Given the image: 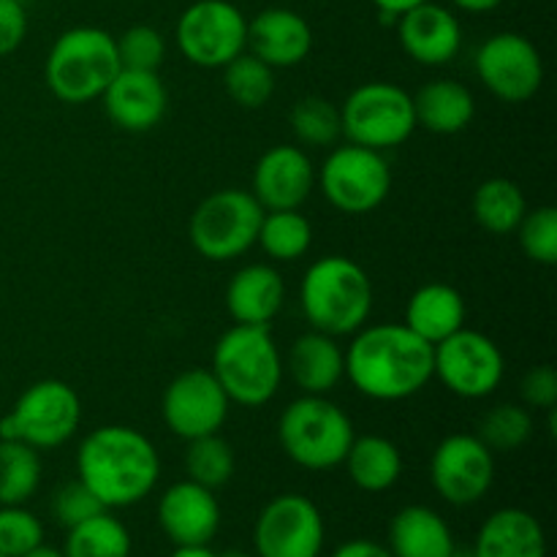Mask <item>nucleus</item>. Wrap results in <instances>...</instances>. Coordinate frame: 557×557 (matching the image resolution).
Here are the masks:
<instances>
[{"instance_id": "obj_45", "label": "nucleus", "mask_w": 557, "mask_h": 557, "mask_svg": "<svg viewBox=\"0 0 557 557\" xmlns=\"http://www.w3.org/2000/svg\"><path fill=\"white\" fill-rule=\"evenodd\" d=\"M460 11H468V14H487V11L498 9L504 0H451Z\"/></svg>"}, {"instance_id": "obj_47", "label": "nucleus", "mask_w": 557, "mask_h": 557, "mask_svg": "<svg viewBox=\"0 0 557 557\" xmlns=\"http://www.w3.org/2000/svg\"><path fill=\"white\" fill-rule=\"evenodd\" d=\"M22 557H63V553H58L54 547H47V544H41V547H36L33 553H27Z\"/></svg>"}, {"instance_id": "obj_10", "label": "nucleus", "mask_w": 557, "mask_h": 557, "mask_svg": "<svg viewBox=\"0 0 557 557\" xmlns=\"http://www.w3.org/2000/svg\"><path fill=\"white\" fill-rule=\"evenodd\" d=\"M324 199L346 215H368L379 210L392 190V172L384 152L359 145L332 147L315 172Z\"/></svg>"}, {"instance_id": "obj_3", "label": "nucleus", "mask_w": 557, "mask_h": 557, "mask_svg": "<svg viewBox=\"0 0 557 557\" xmlns=\"http://www.w3.org/2000/svg\"><path fill=\"white\" fill-rule=\"evenodd\" d=\"M299 308L310 330L348 337L362 330L373 313V283L348 256H321L305 270Z\"/></svg>"}, {"instance_id": "obj_41", "label": "nucleus", "mask_w": 557, "mask_h": 557, "mask_svg": "<svg viewBox=\"0 0 557 557\" xmlns=\"http://www.w3.org/2000/svg\"><path fill=\"white\" fill-rule=\"evenodd\" d=\"M520 395L525 408H536V411H549L557 406V373L549 364H539L522 375Z\"/></svg>"}, {"instance_id": "obj_40", "label": "nucleus", "mask_w": 557, "mask_h": 557, "mask_svg": "<svg viewBox=\"0 0 557 557\" xmlns=\"http://www.w3.org/2000/svg\"><path fill=\"white\" fill-rule=\"evenodd\" d=\"M101 511H107L101 506V500H98L79 479L65 482L63 487L54 490L52 495V517L65 528V531L79 525V522L90 520V517L101 515Z\"/></svg>"}, {"instance_id": "obj_32", "label": "nucleus", "mask_w": 557, "mask_h": 557, "mask_svg": "<svg viewBox=\"0 0 557 557\" xmlns=\"http://www.w3.org/2000/svg\"><path fill=\"white\" fill-rule=\"evenodd\" d=\"M41 484L38 449L22 441H0V506H22Z\"/></svg>"}, {"instance_id": "obj_23", "label": "nucleus", "mask_w": 557, "mask_h": 557, "mask_svg": "<svg viewBox=\"0 0 557 557\" xmlns=\"http://www.w3.org/2000/svg\"><path fill=\"white\" fill-rule=\"evenodd\" d=\"M283 370L302 395H330L346 379V351L337 337L310 330L292 343Z\"/></svg>"}, {"instance_id": "obj_4", "label": "nucleus", "mask_w": 557, "mask_h": 557, "mask_svg": "<svg viewBox=\"0 0 557 557\" xmlns=\"http://www.w3.org/2000/svg\"><path fill=\"white\" fill-rule=\"evenodd\" d=\"M210 370L228 400L245 408L267 406L286 375L270 326L248 324H234L218 337Z\"/></svg>"}, {"instance_id": "obj_30", "label": "nucleus", "mask_w": 557, "mask_h": 557, "mask_svg": "<svg viewBox=\"0 0 557 557\" xmlns=\"http://www.w3.org/2000/svg\"><path fill=\"white\" fill-rule=\"evenodd\" d=\"M256 245L272 261H297L313 245V226L299 210H264Z\"/></svg>"}, {"instance_id": "obj_24", "label": "nucleus", "mask_w": 557, "mask_h": 557, "mask_svg": "<svg viewBox=\"0 0 557 557\" xmlns=\"http://www.w3.org/2000/svg\"><path fill=\"white\" fill-rule=\"evenodd\" d=\"M473 557H547V536L531 511L498 509L479 528Z\"/></svg>"}, {"instance_id": "obj_18", "label": "nucleus", "mask_w": 557, "mask_h": 557, "mask_svg": "<svg viewBox=\"0 0 557 557\" xmlns=\"http://www.w3.org/2000/svg\"><path fill=\"white\" fill-rule=\"evenodd\" d=\"M397 41L419 65H446L460 54L462 25L446 5L419 3L403 11L395 22Z\"/></svg>"}, {"instance_id": "obj_21", "label": "nucleus", "mask_w": 557, "mask_h": 557, "mask_svg": "<svg viewBox=\"0 0 557 557\" xmlns=\"http://www.w3.org/2000/svg\"><path fill=\"white\" fill-rule=\"evenodd\" d=\"M310 49H313V27L294 9L272 5L248 20V52L264 60L270 69L299 65Z\"/></svg>"}, {"instance_id": "obj_44", "label": "nucleus", "mask_w": 557, "mask_h": 557, "mask_svg": "<svg viewBox=\"0 0 557 557\" xmlns=\"http://www.w3.org/2000/svg\"><path fill=\"white\" fill-rule=\"evenodd\" d=\"M370 3L379 9L381 14V22H397V16L403 14V11L413 9V5L419 3H428V0H370Z\"/></svg>"}, {"instance_id": "obj_1", "label": "nucleus", "mask_w": 557, "mask_h": 557, "mask_svg": "<svg viewBox=\"0 0 557 557\" xmlns=\"http://www.w3.org/2000/svg\"><path fill=\"white\" fill-rule=\"evenodd\" d=\"M343 351L346 379L368 400H408L433 381V346L406 324H364Z\"/></svg>"}, {"instance_id": "obj_14", "label": "nucleus", "mask_w": 557, "mask_h": 557, "mask_svg": "<svg viewBox=\"0 0 557 557\" xmlns=\"http://www.w3.org/2000/svg\"><path fill=\"white\" fill-rule=\"evenodd\" d=\"M430 482L446 504H479L495 482V451L479 435H446L430 457Z\"/></svg>"}, {"instance_id": "obj_11", "label": "nucleus", "mask_w": 557, "mask_h": 557, "mask_svg": "<svg viewBox=\"0 0 557 557\" xmlns=\"http://www.w3.org/2000/svg\"><path fill=\"white\" fill-rule=\"evenodd\" d=\"M180 54L199 69H223L248 49V16L232 0H196L174 25Z\"/></svg>"}, {"instance_id": "obj_36", "label": "nucleus", "mask_w": 557, "mask_h": 557, "mask_svg": "<svg viewBox=\"0 0 557 557\" xmlns=\"http://www.w3.org/2000/svg\"><path fill=\"white\" fill-rule=\"evenodd\" d=\"M533 435L531 408L515 406V403H500L490 408L479 424V438L493 451H515L525 446Z\"/></svg>"}, {"instance_id": "obj_33", "label": "nucleus", "mask_w": 557, "mask_h": 557, "mask_svg": "<svg viewBox=\"0 0 557 557\" xmlns=\"http://www.w3.org/2000/svg\"><path fill=\"white\" fill-rule=\"evenodd\" d=\"M223 87L226 96L243 109H261L275 96V69L250 54L245 49L243 54L223 65Z\"/></svg>"}, {"instance_id": "obj_17", "label": "nucleus", "mask_w": 557, "mask_h": 557, "mask_svg": "<svg viewBox=\"0 0 557 557\" xmlns=\"http://www.w3.org/2000/svg\"><path fill=\"white\" fill-rule=\"evenodd\" d=\"M315 188V166L297 145H275L253 169V190L264 210H299Z\"/></svg>"}, {"instance_id": "obj_42", "label": "nucleus", "mask_w": 557, "mask_h": 557, "mask_svg": "<svg viewBox=\"0 0 557 557\" xmlns=\"http://www.w3.org/2000/svg\"><path fill=\"white\" fill-rule=\"evenodd\" d=\"M27 36V9L22 0H0V58L16 52Z\"/></svg>"}, {"instance_id": "obj_43", "label": "nucleus", "mask_w": 557, "mask_h": 557, "mask_svg": "<svg viewBox=\"0 0 557 557\" xmlns=\"http://www.w3.org/2000/svg\"><path fill=\"white\" fill-rule=\"evenodd\" d=\"M332 557H392V553L381 547L379 542H370V539H351V542L341 544Z\"/></svg>"}, {"instance_id": "obj_27", "label": "nucleus", "mask_w": 557, "mask_h": 557, "mask_svg": "<svg viewBox=\"0 0 557 557\" xmlns=\"http://www.w3.org/2000/svg\"><path fill=\"white\" fill-rule=\"evenodd\" d=\"M413 114L417 128H428L430 134L441 136L460 134L476 114V98L462 82L433 79L413 96Z\"/></svg>"}, {"instance_id": "obj_39", "label": "nucleus", "mask_w": 557, "mask_h": 557, "mask_svg": "<svg viewBox=\"0 0 557 557\" xmlns=\"http://www.w3.org/2000/svg\"><path fill=\"white\" fill-rule=\"evenodd\" d=\"M44 544V525L22 506H0V553L22 557Z\"/></svg>"}, {"instance_id": "obj_48", "label": "nucleus", "mask_w": 557, "mask_h": 557, "mask_svg": "<svg viewBox=\"0 0 557 557\" xmlns=\"http://www.w3.org/2000/svg\"><path fill=\"white\" fill-rule=\"evenodd\" d=\"M218 557H250L248 553H243V549H228V553L218 555Z\"/></svg>"}, {"instance_id": "obj_38", "label": "nucleus", "mask_w": 557, "mask_h": 557, "mask_svg": "<svg viewBox=\"0 0 557 557\" xmlns=\"http://www.w3.org/2000/svg\"><path fill=\"white\" fill-rule=\"evenodd\" d=\"M117 41L120 65L131 71H158L166 60V38L152 25H131Z\"/></svg>"}, {"instance_id": "obj_2", "label": "nucleus", "mask_w": 557, "mask_h": 557, "mask_svg": "<svg viewBox=\"0 0 557 557\" xmlns=\"http://www.w3.org/2000/svg\"><path fill=\"white\" fill-rule=\"evenodd\" d=\"M76 479L101 500L103 509H128L156 490L161 457L141 430L103 424L82 438Z\"/></svg>"}, {"instance_id": "obj_25", "label": "nucleus", "mask_w": 557, "mask_h": 557, "mask_svg": "<svg viewBox=\"0 0 557 557\" xmlns=\"http://www.w3.org/2000/svg\"><path fill=\"white\" fill-rule=\"evenodd\" d=\"M466 299L449 283H424L411 294L406 305V321L403 324L428 341L430 346L446 341L457 330L466 326Z\"/></svg>"}, {"instance_id": "obj_31", "label": "nucleus", "mask_w": 557, "mask_h": 557, "mask_svg": "<svg viewBox=\"0 0 557 557\" xmlns=\"http://www.w3.org/2000/svg\"><path fill=\"white\" fill-rule=\"evenodd\" d=\"M134 542L117 517L109 511L69 528L63 557H131Z\"/></svg>"}, {"instance_id": "obj_6", "label": "nucleus", "mask_w": 557, "mask_h": 557, "mask_svg": "<svg viewBox=\"0 0 557 557\" xmlns=\"http://www.w3.org/2000/svg\"><path fill=\"white\" fill-rule=\"evenodd\" d=\"M354 438L351 417L326 395L297 397L277 419L283 451L305 471H332L343 466Z\"/></svg>"}, {"instance_id": "obj_26", "label": "nucleus", "mask_w": 557, "mask_h": 557, "mask_svg": "<svg viewBox=\"0 0 557 557\" xmlns=\"http://www.w3.org/2000/svg\"><path fill=\"white\" fill-rule=\"evenodd\" d=\"M457 549L451 528L428 506H406L392 517V557H449Z\"/></svg>"}, {"instance_id": "obj_35", "label": "nucleus", "mask_w": 557, "mask_h": 557, "mask_svg": "<svg viewBox=\"0 0 557 557\" xmlns=\"http://www.w3.org/2000/svg\"><path fill=\"white\" fill-rule=\"evenodd\" d=\"M234 449L221 433L201 435V438L188 441L185 449V473L190 482L201 484L207 490H221L223 484L232 482L234 476Z\"/></svg>"}, {"instance_id": "obj_5", "label": "nucleus", "mask_w": 557, "mask_h": 557, "mask_svg": "<svg viewBox=\"0 0 557 557\" xmlns=\"http://www.w3.org/2000/svg\"><path fill=\"white\" fill-rule=\"evenodd\" d=\"M120 69L123 65L112 33L79 25L54 38L44 63V82L58 101L90 103L101 98Z\"/></svg>"}, {"instance_id": "obj_46", "label": "nucleus", "mask_w": 557, "mask_h": 557, "mask_svg": "<svg viewBox=\"0 0 557 557\" xmlns=\"http://www.w3.org/2000/svg\"><path fill=\"white\" fill-rule=\"evenodd\" d=\"M172 557H218V553H212L210 544H188V547L174 549Z\"/></svg>"}, {"instance_id": "obj_28", "label": "nucleus", "mask_w": 557, "mask_h": 557, "mask_svg": "<svg viewBox=\"0 0 557 557\" xmlns=\"http://www.w3.org/2000/svg\"><path fill=\"white\" fill-rule=\"evenodd\" d=\"M348 479L362 493H386L403 476V455L395 441L384 435H362L354 438L343 460Z\"/></svg>"}, {"instance_id": "obj_29", "label": "nucleus", "mask_w": 557, "mask_h": 557, "mask_svg": "<svg viewBox=\"0 0 557 557\" xmlns=\"http://www.w3.org/2000/svg\"><path fill=\"white\" fill-rule=\"evenodd\" d=\"M471 210L484 232L495 234V237H506V234H515L520 221L525 218L528 199L515 180L490 177L473 190Z\"/></svg>"}, {"instance_id": "obj_7", "label": "nucleus", "mask_w": 557, "mask_h": 557, "mask_svg": "<svg viewBox=\"0 0 557 557\" xmlns=\"http://www.w3.org/2000/svg\"><path fill=\"white\" fill-rule=\"evenodd\" d=\"M82 424V400L65 381L44 379L16 397L0 419V441H22L33 449H58L69 444Z\"/></svg>"}, {"instance_id": "obj_15", "label": "nucleus", "mask_w": 557, "mask_h": 557, "mask_svg": "<svg viewBox=\"0 0 557 557\" xmlns=\"http://www.w3.org/2000/svg\"><path fill=\"white\" fill-rule=\"evenodd\" d=\"M326 528L319 506L297 493H283L261 509L253 528L259 557H319Z\"/></svg>"}, {"instance_id": "obj_20", "label": "nucleus", "mask_w": 557, "mask_h": 557, "mask_svg": "<svg viewBox=\"0 0 557 557\" xmlns=\"http://www.w3.org/2000/svg\"><path fill=\"white\" fill-rule=\"evenodd\" d=\"M158 525L174 542V547L210 544L221 531V504L215 490L185 482L172 484L158 500Z\"/></svg>"}, {"instance_id": "obj_16", "label": "nucleus", "mask_w": 557, "mask_h": 557, "mask_svg": "<svg viewBox=\"0 0 557 557\" xmlns=\"http://www.w3.org/2000/svg\"><path fill=\"white\" fill-rule=\"evenodd\" d=\"M228 408L232 400L210 368H190L180 373L166 386L161 400L163 422L183 441L221 433L228 419Z\"/></svg>"}, {"instance_id": "obj_9", "label": "nucleus", "mask_w": 557, "mask_h": 557, "mask_svg": "<svg viewBox=\"0 0 557 557\" xmlns=\"http://www.w3.org/2000/svg\"><path fill=\"white\" fill-rule=\"evenodd\" d=\"M264 207L250 190L221 188L201 199L188 223V237L196 253L207 261H234L248 253L259 237Z\"/></svg>"}, {"instance_id": "obj_8", "label": "nucleus", "mask_w": 557, "mask_h": 557, "mask_svg": "<svg viewBox=\"0 0 557 557\" xmlns=\"http://www.w3.org/2000/svg\"><path fill=\"white\" fill-rule=\"evenodd\" d=\"M343 136L370 150L406 145L417 131L413 96L395 82H364L341 103Z\"/></svg>"}, {"instance_id": "obj_22", "label": "nucleus", "mask_w": 557, "mask_h": 557, "mask_svg": "<svg viewBox=\"0 0 557 557\" xmlns=\"http://www.w3.org/2000/svg\"><path fill=\"white\" fill-rule=\"evenodd\" d=\"M286 302V283L272 264H248L226 286V310L234 324L270 326Z\"/></svg>"}, {"instance_id": "obj_13", "label": "nucleus", "mask_w": 557, "mask_h": 557, "mask_svg": "<svg viewBox=\"0 0 557 557\" xmlns=\"http://www.w3.org/2000/svg\"><path fill=\"white\" fill-rule=\"evenodd\" d=\"M476 76L495 98L522 103L544 85V60L536 44L522 33H495L476 49Z\"/></svg>"}, {"instance_id": "obj_49", "label": "nucleus", "mask_w": 557, "mask_h": 557, "mask_svg": "<svg viewBox=\"0 0 557 557\" xmlns=\"http://www.w3.org/2000/svg\"><path fill=\"white\" fill-rule=\"evenodd\" d=\"M449 557H473L471 553H462V549H455V553H451Z\"/></svg>"}, {"instance_id": "obj_34", "label": "nucleus", "mask_w": 557, "mask_h": 557, "mask_svg": "<svg viewBox=\"0 0 557 557\" xmlns=\"http://www.w3.org/2000/svg\"><path fill=\"white\" fill-rule=\"evenodd\" d=\"M288 125L305 147H335L343 136L341 107L324 96H305L288 112Z\"/></svg>"}, {"instance_id": "obj_37", "label": "nucleus", "mask_w": 557, "mask_h": 557, "mask_svg": "<svg viewBox=\"0 0 557 557\" xmlns=\"http://www.w3.org/2000/svg\"><path fill=\"white\" fill-rule=\"evenodd\" d=\"M522 253L544 267L557 264V210L553 205L528 210L517 226Z\"/></svg>"}, {"instance_id": "obj_19", "label": "nucleus", "mask_w": 557, "mask_h": 557, "mask_svg": "<svg viewBox=\"0 0 557 557\" xmlns=\"http://www.w3.org/2000/svg\"><path fill=\"white\" fill-rule=\"evenodd\" d=\"M107 117L128 134H145L163 120L169 109V92L158 71L120 69L117 76L101 92Z\"/></svg>"}, {"instance_id": "obj_12", "label": "nucleus", "mask_w": 557, "mask_h": 557, "mask_svg": "<svg viewBox=\"0 0 557 557\" xmlns=\"http://www.w3.org/2000/svg\"><path fill=\"white\" fill-rule=\"evenodd\" d=\"M506 359L498 343L476 330H457L433 346V379L462 400H484L500 386Z\"/></svg>"}, {"instance_id": "obj_50", "label": "nucleus", "mask_w": 557, "mask_h": 557, "mask_svg": "<svg viewBox=\"0 0 557 557\" xmlns=\"http://www.w3.org/2000/svg\"><path fill=\"white\" fill-rule=\"evenodd\" d=\"M0 557H5V555H3V553H0Z\"/></svg>"}]
</instances>
